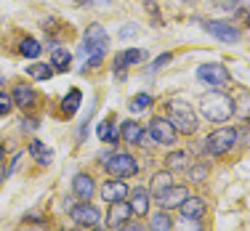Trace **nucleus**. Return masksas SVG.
<instances>
[{"label": "nucleus", "instance_id": "f257e3e1", "mask_svg": "<svg viewBox=\"0 0 250 231\" xmlns=\"http://www.w3.org/2000/svg\"><path fill=\"white\" fill-rule=\"evenodd\" d=\"M200 109L208 120L213 122H226L231 115H234V101H231L226 93H218V91H210L200 98Z\"/></svg>", "mask_w": 250, "mask_h": 231}, {"label": "nucleus", "instance_id": "f03ea898", "mask_svg": "<svg viewBox=\"0 0 250 231\" xmlns=\"http://www.w3.org/2000/svg\"><path fill=\"white\" fill-rule=\"evenodd\" d=\"M106 43H109V35H106V29L101 24H91L85 29V35H83V51H85L91 67H99L101 64V58L106 53Z\"/></svg>", "mask_w": 250, "mask_h": 231}, {"label": "nucleus", "instance_id": "7ed1b4c3", "mask_svg": "<svg viewBox=\"0 0 250 231\" xmlns=\"http://www.w3.org/2000/svg\"><path fill=\"white\" fill-rule=\"evenodd\" d=\"M168 115H170L168 120H170V125L176 128V133H187V135L197 133V128H200L197 112H194L187 101H170L168 104Z\"/></svg>", "mask_w": 250, "mask_h": 231}, {"label": "nucleus", "instance_id": "20e7f679", "mask_svg": "<svg viewBox=\"0 0 250 231\" xmlns=\"http://www.w3.org/2000/svg\"><path fill=\"white\" fill-rule=\"evenodd\" d=\"M234 141H237V130L234 128H218V130H213L210 135H208V141H205V149L213 154V157H218V154H226L234 146Z\"/></svg>", "mask_w": 250, "mask_h": 231}, {"label": "nucleus", "instance_id": "39448f33", "mask_svg": "<svg viewBox=\"0 0 250 231\" xmlns=\"http://www.w3.org/2000/svg\"><path fill=\"white\" fill-rule=\"evenodd\" d=\"M106 173L112 175V178H128V175H136L139 173V162H136L130 154H115V157H109L104 162Z\"/></svg>", "mask_w": 250, "mask_h": 231}, {"label": "nucleus", "instance_id": "423d86ee", "mask_svg": "<svg viewBox=\"0 0 250 231\" xmlns=\"http://www.w3.org/2000/svg\"><path fill=\"white\" fill-rule=\"evenodd\" d=\"M69 215H72V221L80 229H96L101 223V212L93 207V202H77L72 210H69Z\"/></svg>", "mask_w": 250, "mask_h": 231}, {"label": "nucleus", "instance_id": "0eeeda50", "mask_svg": "<svg viewBox=\"0 0 250 231\" xmlns=\"http://www.w3.org/2000/svg\"><path fill=\"white\" fill-rule=\"evenodd\" d=\"M197 80L208 82V85H226L229 69L224 64H202V67H197Z\"/></svg>", "mask_w": 250, "mask_h": 231}, {"label": "nucleus", "instance_id": "6e6552de", "mask_svg": "<svg viewBox=\"0 0 250 231\" xmlns=\"http://www.w3.org/2000/svg\"><path fill=\"white\" fill-rule=\"evenodd\" d=\"M149 133H152V138L157 141V144H165V146H170V144H176V128L170 125V120H165V117H154V120L149 122Z\"/></svg>", "mask_w": 250, "mask_h": 231}, {"label": "nucleus", "instance_id": "1a4fd4ad", "mask_svg": "<svg viewBox=\"0 0 250 231\" xmlns=\"http://www.w3.org/2000/svg\"><path fill=\"white\" fill-rule=\"evenodd\" d=\"M205 32L218 38L221 43H237L240 40V29H234L231 24H226V21H205Z\"/></svg>", "mask_w": 250, "mask_h": 231}, {"label": "nucleus", "instance_id": "9d476101", "mask_svg": "<svg viewBox=\"0 0 250 231\" xmlns=\"http://www.w3.org/2000/svg\"><path fill=\"white\" fill-rule=\"evenodd\" d=\"M72 192L80 202H91V197L96 194V181L91 178L88 173H77L72 178Z\"/></svg>", "mask_w": 250, "mask_h": 231}, {"label": "nucleus", "instance_id": "9b49d317", "mask_svg": "<svg viewBox=\"0 0 250 231\" xmlns=\"http://www.w3.org/2000/svg\"><path fill=\"white\" fill-rule=\"evenodd\" d=\"M130 215H133V210H130V205L125 202H109V212H106V223H109L112 229H120L125 221H130Z\"/></svg>", "mask_w": 250, "mask_h": 231}, {"label": "nucleus", "instance_id": "f8f14e48", "mask_svg": "<svg viewBox=\"0 0 250 231\" xmlns=\"http://www.w3.org/2000/svg\"><path fill=\"white\" fill-rule=\"evenodd\" d=\"M128 194H130V189L125 186L120 178H112L101 186V197H104L106 202H123V199H128Z\"/></svg>", "mask_w": 250, "mask_h": 231}, {"label": "nucleus", "instance_id": "ddd939ff", "mask_svg": "<svg viewBox=\"0 0 250 231\" xmlns=\"http://www.w3.org/2000/svg\"><path fill=\"white\" fill-rule=\"evenodd\" d=\"M141 58H144V51H139V48H128V51L117 53L115 56V75L125 77V67H133V64H139Z\"/></svg>", "mask_w": 250, "mask_h": 231}, {"label": "nucleus", "instance_id": "4468645a", "mask_svg": "<svg viewBox=\"0 0 250 231\" xmlns=\"http://www.w3.org/2000/svg\"><path fill=\"white\" fill-rule=\"evenodd\" d=\"M178 210H181V218H189V221H200V218L205 215V202H202L200 197H192V194H189V197L184 199L181 205H178Z\"/></svg>", "mask_w": 250, "mask_h": 231}, {"label": "nucleus", "instance_id": "2eb2a0df", "mask_svg": "<svg viewBox=\"0 0 250 231\" xmlns=\"http://www.w3.org/2000/svg\"><path fill=\"white\" fill-rule=\"evenodd\" d=\"M130 210H133V215H146V212H149V192H146V189H130Z\"/></svg>", "mask_w": 250, "mask_h": 231}, {"label": "nucleus", "instance_id": "dca6fc26", "mask_svg": "<svg viewBox=\"0 0 250 231\" xmlns=\"http://www.w3.org/2000/svg\"><path fill=\"white\" fill-rule=\"evenodd\" d=\"M11 98H14V106L29 109V106H35V101H38V93H35V88H29V85H16L14 93H11Z\"/></svg>", "mask_w": 250, "mask_h": 231}, {"label": "nucleus", "instance_id": "f3484780", "mask_svg": "<svg viewBox=\"0 0 250 231\" xmlns=\"http://www.w3.org/2000/svg\"><path fill=\"white\" fill-rule=\"evenodd\" d=\"M187 197H189V189L187 186H170L165 194H160V197H157V202L163 207H178Z\"/></svg>", "mask_w": 250, "mask_h": 231}, {"label": "nucleus", "instance_id": "a211bd4d", "mask_svg": "<svg viewBox=\"0 0 250 231\" xmlns=\"http://www.w3.org/2000/svg\"><path fill=\"white\" fill-rule=\"evenodd\" d=\"M120 135H123V141H128V144H141V141H144V128H141L139 122L128 120V122H123Z\"/></svg>", "mask_w": 250, "mask_h": 231}, {"label": "nucleus", "instance_id": "6ab92c4d", "mask_svg": "<svg viewBox=\"0 0 250 231\" xmlns=\"http://www.w3.org/2000/svg\"><path fill=\"white\" fill-rule=\"evenodd\" d=\"M170 186H173V173H170V170H163V173L152 175V194H154V197L165 194Z\"/></svg>", "mask_w": 250, "mask_h": 231}, {"label": "nucleus", "instance_id": "aec40b11", "mask_svg": "<svg viewBox=\"0 0 250 231\" xmlns=\"http://www.w3.org/2000/svg\"><path fill=\"white\" fill-rule=\"evenodd\" d=\"M51 64H53V72H67L69 64H72V53H69L67 48H53Z\"/></svg>", "mask_w": 250, "mask_h": 231}, {"label": "nucleus", "instance_id": "412c9836", "mask_svg": "<svg viewBox=\"0 0 250 231\" xmlns=\"http://www.w3.org/2000/svg\"><path fill=\"white\" fill-rule=\"evenodd\" d=\"M27 152L35 157V162H38V165H51V162H53V152H51L45 144H40V141H32Z\"/></svg>", "mask_w": 250, "mask_h": 231}, {"label": "nucleus", "instance_id": "4be33fe9", "mask_svg": "<svg viewBox=\"0 0 250 231\" xmlns=\"http://www.w3.org/2000/svg\"><path fill=\"white\" fill-rule=\"evenodd\" d=\"M80 101H83V93L77 91V88H72V91L64 96V101H62V115H67V117L77 115V109H80Z\"/></svg>", "mask_w": 250, "mask_h": 231}, {"label": "nucleus", "instance_id": "5701e85b", "mask_svg": "<svg viewBox=\"0 0 250 231\" xmlns=\"http://www.w3.org/2000/svg\"><path fill=\"white\" fill-rule=\"evenodd\" d=\"M96 135H99V141H104V144H115V141H117L115 122H112V120H104V122H99V128H96Z\"/></svg>", "mask_w": 250, "mask_h": 231}, {"label": "nucleus", "instance_id": "b1692460", "mask_svg": "<svg viewBox=\"0 0 250 231\" xmlns=\"http://www.w3.org/2000/svg\"><path fill=\"white\" fill-rule=\"evenodd\" d=\"M165 165H168L170 173H173V170H189V154L187 152H173V154H168Z\"/></svg>", "mask_w": 250, "mask_h": 231}, {"label": "nucleus", "instance_id": "393cba45", "mask_svg": "<svg viewBox=\"0 0 250 231\" xmlns=\"http://www.w3.org/2000/svg\"><path fill=\"white\" fill-rule=\"evenodd\" d=\"M27 75L32 77V80H51V77H53V67H51V64H29Z\"/></svg>", "mask_w": 250, "mask_h": 231}, {"label": "nucleus", "instance_id": "a878e982", "mask_svg": "<svg viewBox=\"0 0 250 231\" xmlns=\"http://www.w3.org/2000/svg\"><path fill=\"white\" fill-rule=\"evenodd\" d=\"M19 53H21V56H27V58H38L40 53H43V45H40L38 40H32V38H24V40H21V45H19Z\"/></svg>", "mask_w": 250, "mask_h": 231}, {"label": "nucleus", "instance_id": "bb28decb", "mask_svg": "<svg viewBox=\"0 0 250 231\" xmlns=\"http://www.w3.org/2000/svg\"><path fill=\"white\" fill-rule=\"evenodd\" d=\"M149 226H152V231H170L173 229V218H170L168 212H154Z\"/></svg>", "mask_w": 250, "mask_h": 231}, {"label": "nucleus", "instance_id": "cd10ccee", "mask_svg": "<svg viewBox=\"0 0 250 231\" xmlns=\"http://www.w3.org/2000/svg\"><path fill=\"white\" fill-rule=\"evenodd\" d=\"M146 106H152V96L149 93H139L130 98V112H144Z\"/></svg>", "mask_w": 250, "mask_h": 231}, {"label": "nucleus", "instance_id": "c85d7f7f", "mask_svg": "<svg viewBox=\"0 0 250 231\" xmlns=\"http://www.w3.org/2000/svg\"><path fill=\"white\" fill-rule=\"evenodd\" d=\"M11 109H14V98H11L5 91H0V117L11 115Z\"/></svg>", "mask_w": 250, "mask_h": 231}, {"label": "nucleus", "instance_id": "c756f323", "mask_svg": "<svg viewBox=\"0 0 250 231\" xmlns=\"http://www.w3.org/2000/svg\"><path fill=\"white\" fill-rule=\"evenodd\" d=\"M240 96L245 98V101L240 104V117H250V91H242Z\"/></svg>", "mask_w": 250, "mask_h": 231}, {"label": "nucleus", "instance_id": "7c9ffc66", "mask_svg": "<svg viewBox=\"0 0 250 231\" xmlns=\"http://www.w3.org/2000/svg\"><path fill=\"white\" fill-rule=\"evenodd\" d=\"M168 61H170V53H163V56H157V58H154V64L149 67V72H157V69H163Z\"/></svg>", "mask_w": 250, "mask_h": 231}, {"label": "nucleus", "instance_id": "2f4dec72", "mask_svg": "<svg viewBox=\"0 0 250 231\" xmlns=\"http://www.w3.org/2000/svg\"><path fill=\"white\" fill-rule=\"evenodd\" d=\"M181 226H184V231H202L200 223H197V221H189V218H184V223H181Z\"/></svg>", "mask_w": 250, "mask_h": 231}, {"label": "nucleus", "instance_id": "473e14b6", "mask_svg": "<svg viewBox=\"0 0 250 231\" xmlns=\"http://www.w3.org/2000/svg\"><path fill=\"white\" fill-rule=\"evenodd\" d=\"M120 231H144V229H141V223H130V221H125L123 226H120Z\"/></svg>", "mask_w": 250, "mask_h": 231}, {"label": "nucleus", "instance_id": "72a5a7b5", "mask_svg": "<svg viewBox=\"0 0 250 231\" xmlns=\"http://www.w3.org/2000/svg\"><path fill=\"white\" fill-rule=\"evenodd\" d=\"M216 5H221V8H237L240 0H216Z\"/></svg>", "mask_w": 250, "mask_h": 231}, {"label": "nucleus", "instance_id": "f704fd0d", "mask_svg": "<svg viewBox=\"0 0 250 231\" xmlns=\"http://www.w3.org/2000/svg\"><path fill=\"white\" fill-rule=\"evenodd\" d=\"M120 35H123V38H130V35H136V27H133V24L123 27V32H120Z\"/></svg>", "mask_w": 250, "mask_h": 231}, {"label": "nucleus", "instance_id": "c9c22d12", "mask_svg": "<svg viewBox=\"0 0 250 231\" xmlns=\"http://www.w3.org/2000/svg\"><path fill=\"white\" fill-rule=\"evenodd\" d=\"M35 125H38V120H24V128H27V130H32Z\"/></svg>", "mask_w": 250, "mask_h": 231}, {"label": "nucleus", "instance_id": "e433bc0d", "mask_svg": "<svg viewBox=\"0 0 250 231\" xmlns=\"http://www.w3.org/2000/svg\"><path fill=\"white\" fill-rule=\"evenodd\" d=\"M77 3H83V5H88V3H99V0H77Z\"/></svg>", "mask_w": 250, "mask_h": 231}, {"label": "nucleus", "instance_id": "4c0bfd02", "mask_svg": "<svg viewBox=\"0 0 250 231\" xmlns=\"http://www.w3.org/2000/svg\"><path fill=\"white\" fill-rule=\"evenodd\" d=\"M0 159H3V146H0Z\"/></svg>", "mask_w": 250, "mask_h": 231}, {"label": "nucleus", "instance_id": "58836bf2", "mask_svg": "<svg viewBox=\"0 0 250 231\" xmlns=\"http://www.w3.org/2000/svg\"><path fill=\"white\" fill-rule=\"evenodd\" d=\"M93 231H104V229H93Z\"/></svg>", "mask_w": 250, "mask_h": 231}, {"label": "nucleus", "instance_id": "ea45409f", "mask_svg": "<svg viewBox=\"0 0 250 231\" xmlns=\"http://www.w3.org/2000/svg\"><path fill=\"white\" fill-rule=\"evenodd\" d=\"M72 231H77V229H72Z\"/></svg>", "mask_w": 250, "mask_h": 231}, {"label": "nucleus", "instance_id": "a19ab883", "mask_svg": "<svg viewBox=\"0 0 250 231\" xmlns=\"http://www.w3.org/2000/svg\"><path fill=\"white\" fill-rule=\"evenodd\" d=\"M189 3H192V0H189Z\"/></svg>", "mask_w": 250, "mask_h": 231}]
</instances>
